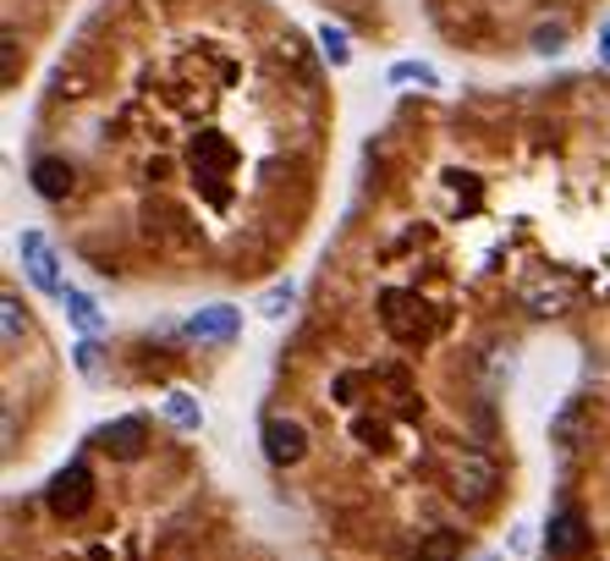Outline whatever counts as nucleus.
<instances>
[{
    "label": "nucleus",
    "mask_w": 610,
    "mask_h": 561,
    "mask_svg": "<svg viewBox=\"0 0 610 561\" xmlns=\"http://www.w3.org/2000/svg\"><path fill=\"white\" fill-rule=\"evenodd\" d=\"M292 303H297V286H292V281H281V286H270L265 297H258V314H265V319H287V314H292Z\"/></svg>",
    "instance_id": "obj_14"
},
{
    "label": "nucleus",
    "mask_w": 610,
    "mask_h": 561,
    "mask_svg": "<svg viewBox=\"0 0 610 561\" xmlns=\"http://www.w3.org/2000/svg\"><path fill=\"white\" fill-rule=\"evenodd\" d=\"M100 441H105V451H111V457L132 462V457H143V446H149V430H143V419H111V424L100 430Z\"/></svg>",
    "instance_id": "obj_9"
},
{
    "label": "nucleus",
    "mask_w": 610,
    "mask_h": 561,
    "mask_svg": "<svg viewBox=\"0 0 610 561\" xmlns=\"http://www.w3.org/2000/svg\"><path fill=\"white\" fill-rule=\"evenodd\" d=\"M303 451H308V430H303L297 419H270V424H265V457H270L276 468L303 462Z\"/></svg>",
    "instance_id": "obj_6"
},
{
    "label": "nucleus",
    "mask_w": 610,
    "mask_h": 561,
    "mask_svg": "<svg viewBox=\"0 0 610 561\" xmlns=\"http://www.w3.org/2000/svg\"><path fill=\"white\" fill-rule=\"evenodd\" d=\"M72 364H77V374H82V380H94V374H100V347H94L89 336H82V342H77V353H72Z\"/></svg>",
    "instance_id": "obj_18"
},
{
    "label": "nucleus",
    "mask_w": 610,
    "mask_h": 561,
    "mask_svg": "<svg viewBox=\"0 0 610 561\" xmlns=\"http://www.w3.org/2000/svg\"><path fill=\"white\" fill-rule=\"evenodd\" d=\"M319 50H325V61H330V66H346V61H353V50H346V34H341V28H330V23L319 28Z\"/></svg>",
    "instance_id": "obj_17"
},
{
    "label": "nucleus",
    "mask_w": 610,
    "mask_h": 561,
    "mask_svg": "<svg viewBox=\"0 0 610 561\" xmlns=\"http://www.w3.org/2000/svg\"><path fill=\"white\" fill-rule=\"evenodd\" d=\"M28 182H34V193H39V199H50V204L72 199V166H66L61 154H39V160H34V171H28Z\"/></svg>",
    "instance_id": "obj_7"
},
{
    "label": "nucleus",
    "mask_w": 610,
    "mask_h": 561,
    "mask_svg": "<svg viewBox=\"0 0 610 561\" xmlns=\"http://www.w3.org/2000/svg\"><path fill=\"white\" fill-rule=\"evenodd\" d=\"M165 419L177 424V430H188V435H199V430H204V408L193 403L188 391H170V396H165Z\"/></svg>",
    "instance_id": "obj_11"
},
{
    "label": "nucleus",
    "mask_w": 610,
    "mask_h": 561,
    "mask_svg": "<svg viewBox=\"0 0 610 561\" xmlns=\"http://www.w3.org/2000/svg\"><path fill=\"white\" fill-rule=\"evenodd\" d=\"M599 55H605V61H610V23H605V28H599Z\"/></svg>",
    "instance_id": "obj_20"
},
{
    "label": "nucleus",
    "mask_w": 610,
    "mask_h": 561,
    "mask_svg": "<svg viewBox=\"0 0 610 561\" xmlns=\"http://www.w3.org/2000/svg\"><path fill=\"white\" fill-rule=\"evenodd\" d=\"M457 550H462V539L446 534V528H434L429 539H418V561H457Z\"/></svg>",
    "instance_id": "obj_13"
},
{
    "label": "nucleus",
    "mask_w": 610,
    "mask_h": 561,
    "mask_svg": "<svg viewBox=\"0 0 610 561\" xmlns=\"http://www.w3.org/2000/svg\"><path fill=\"white\" fill-rule=\"evenodd\" d=\"M193 342H237V331H242V308H231V303H209V308H199V314H188V326H182Z\"/></svg>",
    "instance_id": "obj_5"
},
{
    "label": "nucleus",
    "mask_w": 610,
    "mask_h": 561,
    "mask_svg": "<svg viewBox=\"0 0 610 561\" xmlns=\"http://www.w3.org/2000/svg\"><path fill=\"white\" fill-rule=\"evenodd\" d=\"M391 84H423V89H441V72L423 66V61H396V66H391Z\"/></svg>",
    "instance_id": "obj_15"
},
{
    "label": "nucleus",
    "mask_w": 610,
    "mask_h": 561,
    "mask_svg": "<svg viewBox=\"0 0 610 561\" xmlns=\"http://www.w3.org/2000/svg\"><path fill=\"white\" fill-rule=\"evenodd\" d=\"M490 490H495V462L484 451H462L452 462V496L468 501V507H479V501H490Z\"/></svg>",
    "instance_id": "obj_3"
},
{
    "label": "nucleus",
    "mask_w": 610,
    "mask_h": 561,
    "mask_svg": "<svg viewBox=\"0 0 610 561\" xmlns=\"http://www.w3.org/2000/svg\"><path fill=\"white\" fill-rule=\"evenodd\" d=\"M61 303H66V319H72V326H77L82 336H89V342H94V336L105 331V308H100V303H94L89 292L66 286V297H61Z\"/></svg>",
    "instance_id": "obj_10"
},
{
    "label": "nucleus",
    "mask_w": 610,
    "mask_h": 561,
    "mask_svg": "<svg viewBox=\"0 0 610 561\" xmlns=\"http://www.w3.org/2000/svg\"><path fill=\"white\" fill-rule=\"evenodd\" d=\"M0 331H7V347H17L23 342V331H28V308L7 292V297H0Z\"/></svg>",
    "instance_id": "obj_12"
},
{
    "label": "nucleus",
    "mask_w": 610,
    "mask_h": 561,
    "mask_svg": "<svg viewBox=\"0 0 610 561\" xmlns=\"http://www.w3.org/2000/svg\"><path fill=\"white\" fill-rule=\"evenodd\" d=\"M17 84V34H7V89Z\"/></svg>",
    "instance_id": "obj_19"
},
{
    "label": "nucleus",
    "mask_w": 610,
    "mask_h": 561,
    "mask_svg": "<svg viewBox=\"0 0 610 561\" xmlns=\"http://www.w3.org/2000/svg\"><path fill=\"white\" fill-rule=\"evenodd\" d=\"M380 308H385V326H391V336H402V342H412V336H423L429 331V308H423V297H412V292H380Z\"/></svg>",
    "instance_id": "obj_4"
},
{
    "label": "nucleus",
    "mask_w": 610,
    "mask_h": 561,
    "mask_svg": "<svg viewBox=\"0 0 610 561\" xmlns=\"http://www.w3.org/2000/svg\"><path fill=\"white\" fill-rule=\"evenodd\" d=\"M50 512L55 518H77L82 507L94 501V473H89V462H72V468H61L55 479H50Z\"/></svg>",
    "instance_id": "obj_2"
},
{
    "label": "nucleus",
    "mask_w": 610,
    "mask_h": 561,
    "mask_svg": "<svg viewBox=\"0 0 610 561\" xmlns=\"http://www.w3.org/2000/svg\"><path fill=\"white\" fill-rule=\"evenodd\" d=\"M583 539H588V523H583V512H577V507L550 512V528H545L550 556H577V550H583Z\"/></svg>",
    "instance_id": "obj_8"
},
{
    "label": "nucleus",
    "mask_w": 610,
    "mask_h": 561,
    "mask_svg": "<svg viewBox=\"0 0 610 561\" xmlns=\"http://www.w3.org/2000/svg\"><path fill=\"white\" fill-rule=\"evenodd\" d=\"M567 39H572V28H567V17H556V23H539V28H534V39H529V44H534V50H539V55H556V50H561V44H567Z\"/></svg>",
    "instance_id": "obj_16"
},
{
    "label": "nucleus",
    "mask_w": 610,
    "mask_h": 561,
    "mask_svg": "<svg viewBox=\"0 0 610 561\" xmlns=\"http://www.w3.org/2000/svg\"><path fill=\"white\" fill-rule=\"evenodd\" d=\"M17 254H23V270H28V281H34L39 292H50V297H66L61 259H55V248L45 243V231H23V237H17Z\"/></svg>",
    "instance_id": "obj_1"
}]
</instances>
